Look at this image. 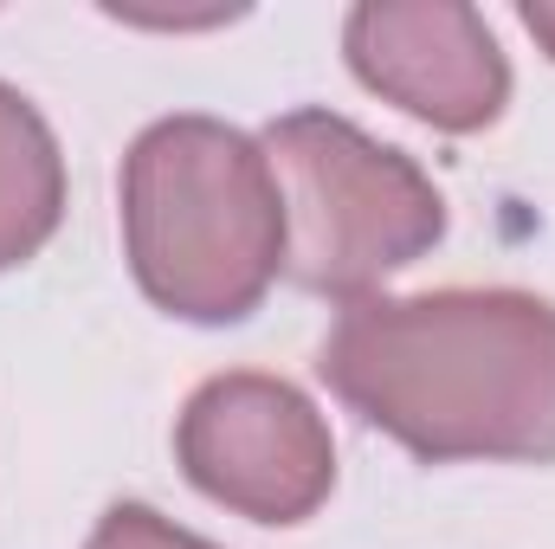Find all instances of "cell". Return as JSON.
I'll use <instances>...</instances> for the list:
<instances>
[{"label":"cell","mask_w":555,"mask_h":549,"mask_svg":"<svg viewBox=\"0 0 555 549\" xmlns=\"http://www.w3.org/2000/svg\"><path fill=\"white\" fill-rule=\"evenodd\" d=\"M323 388L414 459H555V304L537 291L362 297L317 349Z\"/></svg>","instance_id":"1"},{"label":"cell","mask_w":555,"mask_h":549,"mask_svg":"<svg viewBox=\"0 0 555 549\" xmlns=\"http://www.w3.org/2000/svg\"><path fill=\"white\" fill-rule=\"evenodd\" d=\"M124 253L181 323H240L284 272V194L259 137L181 111L124 155Z\"/></svg>","instance_id":"2"},{"label":"cell","mask_w":555,"mask_h":549,"mask_svg":"<svg viewBox=\"0 0 555 549\" xmlns=\"http://www.w3.org/2000/svg\"><path fill=\"white\" fill-rule=\"evenodd\" d=\"M259 149L284 194V272L310 297L362 304L446 233V194L433 175L336 111H284Z\"/></svg>","instance_id":"3"},{"label":"cell","mask_w":555,"mask_h":549,"mask_svg":"<svg viewBox=\"0 0 555 549\" xmlns=\"http://www.w3.org/2000/svg\"><path fill=\"white\" fill-rule=\"evenodd\" d=\"M188 485L253 524H304L336 485L330 420L304 388L259 369L207 375L175 420Z\"/></svg>","instance_id":"4"},{"label":"cell","mask_w":555,"mask_h":549,"mask_svg":"<svg viewBox=\"0 0 555 549\" xmlns=\"http://www.w3.org/2000/svg\"><path fill=\"white\" fill-rule=\"evenodd\" d=\"M343 52L375 98L446 137L491 130L511 104V59L465 0H369L343 20Z\"/></svg>","instance_id":"5"},{"label":"cell","mask_w":555,"mask_h":549,"mask_svg":"<svg viewBox=\"0 0 555 549\" xmlns=\"http://www.w3.org/2000/svg\"><path fill=\"white\" fill-rule=\"evenodd\" d=\"M65 220V155L26 91L0 78V272L46 253Z\"/></svg>","instance_id":"6"},{"label":"cell","mask_w":555,"mask_h":549,"mask_svg":"<svg viewBox=\"0 0 555 549\" xmlns=\"http://www.w3.org/2000/svg\"><path fill=\"white\" fill-rule=\"evenodd\" d=\"M85 549H220V544H207V537L168 524V518L149 511V505H111V511L98 518V531H91Z\"/></svg>","instance_id":"7"},{"label":"cell","mask_w":555,"mask_h":549,"mask_svg":"<svg viewBox=\"0 0 555 549\" xmlns=\"http://www.w3.org/2000/svg\"><path fill=\"white\" fill-rule=\"evenodd\" d=\"M524 26H530V39H537V46H543V52L555 59V7H550V0L524 7Z\"/></svg>","instance_id":"8"}]
</instances>
